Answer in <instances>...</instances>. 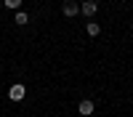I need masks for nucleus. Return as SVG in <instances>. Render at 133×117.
I'll return each instance as SVG.
<instances>
[{
    "instance_id": "nucleus-1",
    "label": "nucleus",
    "mask_w": 133,
    "mask_h": 117,
    "mask_svg": "<svg viewBox=\"0 0 133 117\" xmlns=\"http://www.w3.org/2000/svg\"><path fill=\"white\" fill-rule=\"evenodd\" d=\"M24 96H27V88H24V85H21V82L11 85V91H8V99H11V101H21V99H24Z\"/></svg>"
},
{
    "instance_id": "nucleus-2",
    "label": "nucleus",
    "mask_w": 133,
    "mask_h": 117,
    "mask_svg": "<svg viewBox=\"0 0 133 117\" xmlns=\"http://www.w3.org/2000/svg\"><path fill=\"white\" fill-rule=\"evenodd\" d=\"M96 11H98V5L93 3V0H85V3L80 5V13H83V16H93Z\"/></svg>"
},
{
    "instance_id": "nucleus-3",
    "label": "nucleus",
    "mask_w": 133,
    "mask_h": 117,
    "mask_svg": "<svg viewBox=\"0 0 133 117\" xmlns=\"http://www.w3.org/2000/svg\"><path fill=\"white\" fill-rule=\"evenodd\" d=\"M61 11H64V16H77V13H80V5H77V3H72V0H66Z\"/></svg>"
},
{
    "instance_id": "nucleus-4",
    "label": "nucleus",
    "mask_w": 133,
    "mask_h": 117,
    "mask_svg": "<svg viewBox=\"0 0 133 117\" xmlns=\"http://www.w3.org/2000/svg\"><path fill=\"white\" fill-rule=\"evenodd\" d=\"M93 109H96V106H93V101H88V99H83L80 101V106H77V112H80V114H93Z\"/></svg>"
},
{
    "instance_id": "nucleus-5",
    "label": "nucleus",
    "mask_w": 133,
    "mask_h": 117,
    "mask_svg": "<svg viewBox=\"0 0 133 117\" xmlns=\"http://www.w3.org/2000/svg\"><path fill=\"white\" fill-rule=\"evenodd\" d=\"M85 32H88V35H91V37H96L98 32H101V27H98L96 21H88V24H85Z\"/></svg>"
},
{
    "instance_id": "nucleus-6",
    "label": "nucleus",
    "mask_w": 133,
    "mask_h": 117,
    "mask_svg": "<svg viewBox=\"0 0 133 117\" xmlns=\"http://www.w3.org/2000/svg\"><path fill=\"white\" fill-rule=\"evenodd\" d=\"M16 24H19V27L29 24V13H24V11H16Z\"/></svg>"
},
{
    "instance_id": "nucleus-7",
    "label": "nucleus",
    "mask_w": 133,
    "mask_h": 117,
    "mask_svg": "<svg viewBox=\"0 0 133 117\" xmlns=\"http://www.w3.org/2000/svg\"><path fill=\"white\" fill-rule=\"evenodd\" d=\"M21 0H5V8H19Z\"/></svg>"
}]
</instances>
